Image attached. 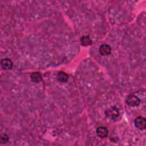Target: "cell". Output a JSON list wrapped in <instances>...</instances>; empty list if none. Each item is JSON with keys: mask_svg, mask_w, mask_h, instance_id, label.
<instances>
[{"mask_svg": "<svg viewBox=\"0 0 146 146\" xmlns=\"http://www.w3.org/2000/svg\"><path fill=\"white\" fill-rule=\"evenodd\" d=\"M105 114L108 117L111 119H114L117 117L119 115V111L116 107H111L106 110Z\"/></svg>", "mask_w": 146, "mask_h": 146, "instance_id": "cell-1", "label": "cell"}, {"mask_svg": "<svg viewBox=\"0 0 146 146\" xmlns=\"http://www.w3.org/2000/svg\"><path fill=\"white\" fill-rule=\"evenodd\" d=\"M126 102L127 104L131 107L138 106L140 103V100L139 98L134 95H130L128 96Z\"/></svg>", "mask_w": 146, "mask_h": 146, "instance_id": "cell-2", "label": "cell"}, {"mask_svg": "<svg viewBox=\"0 0 146 146\" xmlns=\"http://www.w3.org/2000/svg\"><path fill=\"white\" fill-rule=\"evenodd\" d=\"M135 127L140 129H144L146 127V120L143 116H138L135 120Z\"/></svg>", "mask_w": 146, "mask_h": 146, "instance_id": "cell-3", "label": "cell"}, {"mask_svg": "<svg viewBox=\"0 0 146 146\" xmlns=\"http://www.w3.org/2000/svg\"><path fill=\"white\" fill-rule=\"evenodd\" d=\"M99 52L102 56H107L111 52V47L107 44H102L99 47Z\"/></svg>", "mask_w": 146, "mask_h": 146, "instance_id": "cell-4", "label": "cell"}, {"mask_svg": "<svg viewBox=\"0 0 146 146\" xmlns=\"http://www.w3.org/2000/svg\"><path fill=\"white\" fill-rule=\"evenodd\" d=\"M13 63L9 58H3L1 60V66L3 70H10L12 68Z\"/></svg>", "mask_w": 146, "mask_h": 146, "instance_id": "cell-5", "label": "cell"}, {"mask_svg": "<svg viewBox=\"0 0 146 146\" xmlns=\"http://www.w3.org/2000/svg\"><path fill=\"white\" fill-rule=\"evenodd\" d=\"M97 135L101 138L106 137L108 135V130L104 126H100L96 129Z\"/></svg>", "mask_w": 146, "mask_h": 146, "instance_id": "cell-6", "label": "cell"}, {"mask_svg": "<svg viewBox=\"0 0 146 146\" xmlns=\"http://www.w3.org/2000/svg\"><path fill=\"white\" fill-rule=\"evenodd\" d=\"M31 79L35 83H38L42 80V74L39 72H34L30 75Z\"/></svg>", "mask_w": 146, "mask_h": 146, "instance_id": "cell-7", "label": "cell"}, {"mask_svg": "<svg viewBox=\"0 0 146 146\" xmlns=\"http://www.w3.org/2000/svg\"><path fill=\"white\" fill-rule=\"evenodd\" d=\"M56 78L60 82H66L68 79V75L66 73L60 71L58 73Z\"/></svg>", "mask_w": 146, "mask_h": 146, "instance_id": "cell-8", "label": "cell"}, {"mask_svg": "<svg viewBox=\"0 0 146 146\" xmlns=\"http://www.w3.org/2000/svg\"><path fill=\"white\" fill-rule=\"evenodd\" d=\"M80 42L83 46H87L92 44V40L88 36H83L80 38Z\"/></svg>", "mask_w": 146, "mask_h": 146, "instance_id": "cell-9", "label": "cell"}, {"mask_svg": "<svg viewBox=\"0 0 146 146\" xmlns=\"http://www.w3.org/2000/svg\"><path fill=\"white\" fill-rule=\"evenodd\" d=\"M8 140H9V137L6 134H4L1 137V141L2 143H6L8 141Z\"/></svg>", "mask_w": 146, "mask_h": 146, "instance_id": "cell-10", "label": "cell"}]
</instances>
